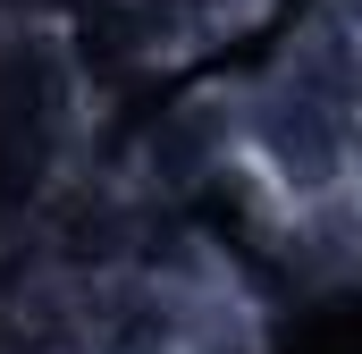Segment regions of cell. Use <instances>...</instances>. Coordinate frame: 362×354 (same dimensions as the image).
<instances>
[{
	"label": "cell",
	"instance_id": "1",
	"mask_svg": "<svg viewBox=\"0 0 362 354\" xmlns=\"http://www.w3.org/2000/svg\"><path fill=\"white\" fill-rule=\"evenodd\" d=\"M354 110L329 93H303L295 76H262L236 93V169L278 202V219L320 211L354 185Z\"/></svg>",
	"mask_w": 362,
	"mask_h": 354
},
{
	"label": "cell",
	"instance_id": "2",
	"mask_svg": "<svg viewBox=\"0 0 362 354\" xmlns=\"http://www.w3.org/2000/svg\"><path fill=\"white\" fill-rule=\"evenodd\" d=\"M346 194L362 202V127H354V185H346Z\"/></svg>",
	"mask_w": 362,
	"mask_h": 354
},
{
	"label": "cell",
	"instance_id": "3",
	"mask_svg": "<svg viewBox=\"0 0 362 354\" xmlns=\"http://www.w3.org/2000/svg\"><path fill=\"white\" fill-rule=\"evenodd\" d=\"M354 110H362V25H354Z\"/></svg>",
	"mask_w": 362,
	"mask_h": 354
}]
</instances>
